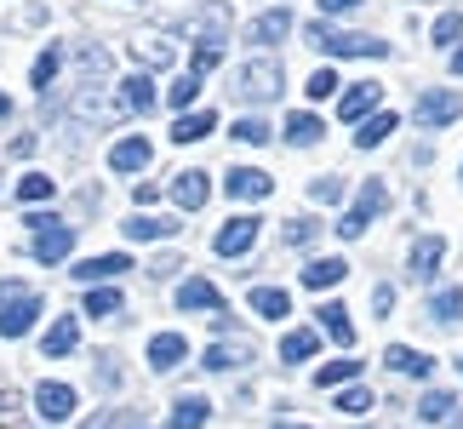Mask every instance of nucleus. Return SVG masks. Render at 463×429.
Returning <instances> with one entry per match:
<instances>
[{
    "label": "nucleus",
    "instance_id": "obj_11",
    "mask_svg": "<svg viewBox=\"0 0 463 429\" xmlns=\"http://www.w3.org/2000/svg\"><path fill=\"white\" fill-rule=\"evenodd\" d=\"M177 310H206V315H223V292H218L212 281L194 275V281L177 286Z\"/></svg>",
    "mask_w": 463,
    "mask_h": 429
},
{
    "label": "nucleus",
    "instance_id": "obj_1",
    "mask_svg": "<svg viewBox=\"0 0 463 429\" xmlns=\"http://www.w3.org/2000/svg\"><path fill=\"white\" fill-rule=\"evenodd\" d=\"M309 46L332 52V58H389V41H378V34H349V29H332V24H309Z\"/></svg>",
    "mask_w": 463,
    "mask_h": 429
},
{
    "label": "nucleus",
    "instance_id": "obj_27",
    "mask_svg": "<svg viewBox=\"0 0 463 429\" xmlns=\"http://www.w3.org/2000/svg\"><path fill=\"white\" fill-rule=\"evenodd\" d=\"M320 115H309V110H298V115H287V143H298V149H315L320 143Z\"/></svg>",
    "mask_w": 463,
    "mask_h": 429
},
{
    "label": "nucleus",
    "instance_id": "obj_42",
    "mask_svg": "<svg viewBox=\"0 0 463 429\" xmlns=\"http://www.w3.org/2000/svg\"><path fill=\"white\" fill-rule=\"evenodd\" d=\"M194 92H201V75H177V81H172V92H166V98L177 103V110H189V103H194Z\"/></svg>",
    "mask_w": 463,
    "mask_h": 429
},
{
    "label": "nucleus",
    "instance_id": "obj_18",
    "mask_svg": "<svg viewBox=\"0 0 463 429\" xmlns=\"http://www.w3.org/2000/svg\"><path fill=\"white\" fill-rule=\"evenodd\" d=\"M440 258H447V241H440V235H423V241L412 246V281H435Z\"/></svg>",
    "mask_w": 463,
    "mask_h": 429
},
{
    "label": "nucleus",
    "instance_id": "obj_13",
    "mask_svg": "<svg viewBox=\"0 0 463 429\" xmlns=\"http://www.w3.org/2000/svg\"><path fill=\"white\" fill-rule=\"evenodd\" d=\"M206 195H212V177H206V172H177V177H172V201L184 206V212H201Z\"/></svg>",
    "mask_w": 463,
    "mask_h": 429
},
{
    "label": "nucleus",
    "instance_id": "obj_32",
    "mask_svg": "<svg viewBox=\"0 0 463 429\" xmlns=\"http://www.w3.org/2000/svg\"><path fill=\"white\" fill-rule=\"evenodd\" d=\"M132 58L149 63V69H166L172 63V46L160 41V34H137V41H132Z\"/></svg>",
    "mask_w": 463,
    "mask_h": 429
},
{
    "label": "nucleus",
    "instance_id": "obj_48",
    "mask_svg": "<svg viewBox=\"0 0 463 429\" xmlns=\"http://www.w3.org/2000/svg\"><path fill=\"white\" fill-rule=\"evenodd\" d=\"M354 6H361V0H320V12H326V17H337V12H354Z\"/></svg>",
    "mask_w": 463,
    "mask_h": 429
},
{
    "label": "nucleus",
    "instance_id": "obj_51",
    "mask_svg": "<svg viewBox=\"0 0 463 429\" xmlns=\"http://www.w3.org/2000/svg\"><path fill=\"white\" fill-rule=\"evenodd\" d=\"M6 110H12V103H6V92H0V115H6Z\"/></svg>",
    "mask_w": 463,
    "mask_h": 429
},
{
    "label": "nucleus",
    "instance_id": "obj_36",
    "mask_svg": "<svg viewBox=\"0 0 463 429\" xmlns=\"http://www.w3.org/2000/svg\"><path fill=\"white\" fill-rule=\"evenodd\" d=\"M430 315L440 320V327H452V320L463 315V292H458V286H440V292L430 298Z\"/></svg>",
    "mask_w": 463,
    "mask_h": 429
},
{
    "label": "nucleus",
    "instance_id": "obj_9",
    "mask_svg": "<svg viewBox=\"0 0 463 429\" xmlns=\"http://www.w3.org/2000/svg\"><path fill=\"white\" fill-rule=\"evenodd\" d=\"M127 270H132V258H127V253H103V258H86V263H75L69 275H75V281H86V286H103V281L115 286V275H127Z\"/></svg>",
    "mask_w": 463,
    "mask_h": 429
},
{
    "label": "nucleus",
    "instance_id": "obj_20",
    "mask_svg": "<svg viewBox=\"0 0 463 429\" xmlns=\"http://www.w3.org/2000/svg\"><path fill=\"white\" fill-rule=\"evenodd\" d=\"M280 34H292V12H263L246 24V41H258V46H275Z\"/></svg>",
    "mask_w": 463,
    "mask_h": 429
},
{
    "label": "nucleus",
    "instance_id": "obj_2",
    "mask_svg": "<svg viewBox=\"0 0 463 429\" xmlns=\"http://www.w3.org/2000/svg\"><path fill=\"white\" fill-rule=\"evenodd\" d=\"M383 206H389V189H383V177H366V184H361V201H354V206L344 212L337 235H344V241H361L366 229H372V218H378Z\"/></svg>",
    "mask_w": 463,
    "mask_h": 429
},
{
    "label": "nucleus",
    "instance_id": "obj_45",
    "mask_svg": "<svg viewBox=\"0 0 463 429\" xmlns=\"http://www.w3.org/2000/svg\"><path fill=\"white\" fill-rule=\"evenodd\" d=\"M315 229H320L315 218H292V224H287V246H309V241H315Z\"/></svg>",
    "mask_w": 463,
    "mask_h": 429
},
{
    "label": "nucleus",
    "instance_id": "obj_52",
    "mask_svg": "<svg viewBox=\"0 0 463 429\" xmlns=\"http://www.w3.org/2000/svg\"><path fill=\"white\" fill-rule=\"evenodd\" d=\"M452 429H463V413H458V418H452Z\"/></svg>",
    "mask_w": 463,
    "mask_h": 429
},
{
    "label": "nucleus",
    "instance_id": "obj_22",
    "mask_svg": "<svg viewBox=\"0 0 463 429\" xmlns=\"http://www.w3.org/2000/svg\"><path fill=\"white\" fill-rule=\"evenodd\" d=\"M383 361L395 367V372H406V378H430V372H435L430 355H423V349H406V344H389V349H383Z\"/></svg>",
    "mask_w": 463,
    "mask_h": 429
},
{
    "label": "nucleus",
    "instance_id": "obj_29",
    "mask_svg": "<svg viewBox=\"0 0 463 429\" xmlns=\"http://www.w3.org/2000/svg\"><path fill=\"white\" fill-rule=\"evenodd\" d=\"M252 310L263 320H280V315H292V298L280 292V286H252Z\"/></svg>",
    "mask_w": 463,
    "mask_h": 429
},
{
    "label": "nucleus",
    "instance_id": "obj_5",
    "mask_svg": "<svg viewBox=\"0 0 463 429\" xmlns=\"http://www.w3.org/2000/svg\"><path fill=\"white\" fill-rule=\"evenodd\" d=\"M75 406H80V396L69 384H34V413H41L46 424H63V418H75Z\"/></svg>",
    "mask_w": 463,
    "mask_h": 429
},
{
    "label": "nucleus",
    "instance_id": "obj_30",
    "mask_svg": "<svg viewBox=\"0 0 463 429\" xmlns=\"http://www.w3.org/2000/svg\"><path fill=\"white\" fill-rule=\"evenodd\" d=\"M252 361V344H212L206 349V367L212 372H235V367H246Z\"/></svg>",
    "mask_w": 463,
    "mask_h": 429
},
{
    "label": "nucleus",
    "instance_id": "obj_8",
    "mask_svg": "<svg viewBox=\"0 0 463 429\" xmlns=\"http://www.w3.org/2000/svg\"><path fill=\"white\" fill-rule=\"evenodd\" d=\"M218 258H241V253H252L258 246V218H229L223 229H218Z\"/></svg>",
    "mask_w": 463,
    "mask_h": 429
},
{
    "label": "nucleus",
    "instance_id": "obj_39",
    "mask_svg": "<svg viewBox=\"0 0 463 429\" xmlns=\"http://www.w3.org/2000/svg\"><path fill=\"white\" fill-rule=\"evenodd\" d=\"M337 413H344V418H366L372 413V389H361V384L344 389V396H337Z\"/></svg>",
    "mask_w": 463,
    "mask_h": 429
},
{
    "label": "nucleus",
    "instance_id": "obj_7",
    "mask_svg": "<svg viewBox=\"0 0 463 429\" xmlns=\"http://www.w3.org/2000/svg\"><path fill=\"white\" fill-rule=\"evenodd\" d=\"M378 103H383V86H378V81H354L349 92L337 98V115H344L349 127H354V120H366L372 110H378Z\"/></svg>",
    "mask_w": 463,
    "mask_h": 429
},
{
    "label": "nucleus",
    "instance_id": "obj_12",
    "mask_svg": "<svg viewBox=\"0 0 463 429\" xmlns=\"http://www.w3.org/2000/svg\"><path fill=\"white\" fill-rule=\"evenodd\" d=\"M41 263H63L69 253H75V229H63V224H52V229H41L34 235V246H29Z\"/></svg>",
    "mask_w": 463,
    "mask_h": 429
},
{
    "label": "nucleus",
    "instance_id": "obj_4",
    "mask_svg": "<svg viewBox=\"0 0 463 429\" xmlns=\"http://www.w3.org/2000/svg\"><path fill=\"white\" fill-rule=\"evenodd\" d=\"M235 86H241V98H252V103H269L275 92H280V63L275 58H252L235 75Z\"/></svg>",
    "mask_w": 463,
    "mask_h": 429
},
{
    "label": "nucleus",
    "instance_id": "obj_28",
    "mask_svg": "<svg viewBox=\"0 0 463 429\" xmlns=\"http://www.w3.org/2000/svg\"><path fill=\"white\" fill-rule=\"evenodd\" d=\"M315 349H320V332L315 327H298V332L280 338V361H309Z\"/></svg>",
    "mask_w": 463,
    "mask_h": 429
},
{
    "label": "nucleus",
    "instance_id": "obj_10",
    "mask_svg": "<svg viewBox=\"0 0 463 429\" xmlns=\"http://www.w3.org/2000/svg\"><path fill=\"white\" fill-rule=\"evenodd\" d=\"M223 189L235 195V201H263V195L275 189V177H269V172H258V167H235V172L223 177Z\"/></svg>",
    "mask_w": 463,
    "mask_h": 429
},
{
    "label": "nucleus",
    "instance_id": "obj_37",
    "mask_svg": "<svg viewBox=\"0 0 463 429\" xmlns=\"http://www.w3.org/2000/svg\"><path fill=\"white\" fill-rule=\"evenodd\" d=\"M58 63H63V52L58 46H46L41 58H34V69H29V81H34V92H46L52 81H58Z\"/></svg>",
    "mask_w": 463,
    "mask_h": 429
},
{
    "label": "nucleus",
    "instance_id": "obj_40",
    "mask_svg": "<svg viewBox=\"0 0 463 429\" xmlns=\"http://www.w3.org/2000/svg\"><path fill=\"white\" fill-rule=\"evenodd\" d=\"M458 34H463V12H440L435 29H430V41H435V46H452Z\"/></svg>",
    "mask_w": 463,
    "mask_h": 429
},
{
    "label": "nucleus",
    "instance_id": "obj_6",
    "mask_svg": "<svg viewBox=\"0 0 463 429\" xmlns=\"http://www.w3.org/2000/svg\"><path fill=\"white\" fill-rule=\"evenodd\" d=\"M458 115H463V98L447 92V86H435V92L418 98V120H423V127H452Z\"/></svg>",
    "mask_w": 463,
    "mask_h": 429
},
{
    "label": "nucleus",
    "instance_id": "obj_44",
    "mask_svg": "<svg viewBox=\"0 0 463 429\" xmlns=\"http://www.w3.org/2000/svg\"><path fill=\"white\" fill-rule=\"evenodd\" d=\"M218 63H223V46H194V63H189V75H212Z\"/></svg>",
    "mask_w": 463,
    "mask_h": 429
},
{
    "label": "nucleus",
    "instance_id": "obj_24",
    "mask_svg": "<svg viewBox=\"0 0 463 429\" xmlns=\"http://www.w3.org/2000/svg\"><path fill=\"white\" fill-rule=\"evenodd\" d=\"M395 127H401V115H389V110H383V115H366L361 127H354V149H378V143L395 132Z\"/></svg>",
    "mask_w": 463,
    "mask_h": 429
},
{
    "label": "nucleus",
    "instance_id": "obj_23",
    "mask_svg": "<svg viewBox=\"0 0 463 429\" xmlns=\"http://www.w3.org/2000/svg\"><path fill=\"white\" fill-rule=\"evenodd\" d=\"M206 418H212L206 396H177L172 401V429H206Z\"/></svg>",
    "mask_w": 463,
    "mask_h": 429
},
{
    "label": "nucleus",
    "instance_id": "obj_3",
    "mask_svg": "<svg viewBox=\"0 0 463 429\" xmlns=\"http://www.w3.org/2000/svg\"><path fill=\"white\" fill-rule=\"evenodd\" d=\"M34 320H41V298H34V292L0 298V338H29Z\"/></svg>",
    "mask_w": 463,
    "mask_h": 429
},
{
    "label": "nucleus",
    "instance_id": "obj_41",
    "mask_svg": "<svg viewBox=\"0 0 463 429\" xmlns=\"http://www.w3.org/2000/svg\"><path fill=\"white\" fill-rule=\"evenodd\" d=\"M337 86H344V81H337L332 75V69H315V75H309V86H304V92L320 103V98H337Z\"/></svg>",
    "mask_w": 463,
    "mask_h": 429
},
{
    "label": "nucleus",
    "instance_id": "obj_38",
    "mask_svg": "<svg viewBox=\"0 0 463 429\" xmlns=\"http://www.w3.org/2000/svg\"><path fill=\"white\" fill-rule=\"evenodd\" d=\"M349 378H361V361H326V367L315 372L320 389H337V384H349Z\"/></svg>",
    "mask_w": 463,
    "mask_h": 429
},
{
    "label": "nucleus",
    "instance_id": "obj_21",
    "mask_svg": "<svg viewBox=\"0 0 463 429\" xmlns=\"http://www.w3.org/2000/svg\"><path fill=\"white\" fill-rule=\"evenodd\" d=\"M320 332H326V338H337V344H344V349H354V320H349V310H344V303H320Z\"/></svg>",
    "mask_w": 463,
    "mask_h": 429
},
{
    "label": "nucleus",
    "instance_id": "obj_25",
    "mask_svg": "<svg viewBox=\"0 0 463 429\" xmlns=\"http://www.w3.org/2000/svg\"><path fill=\"white\" fill-rule=\"evenodd\" d=\"M120 229H127V241H166V235H177V224H172V218H149V212L127 218Z\"/></svg>",
    "mask_w": 463,
    "mask_h": 429
},
{
    "label": "nucleus",
    "instance_id": "obj_15",
    "mask_svg": "<svg viewBox=\"0 0 463 429\" xmlns=\"http://www.w3.org/2000/svg\"><path fill=\"white\" fill-rule=\"evenodd\" d=\"M149 103H155V81L149 75H127V81H120L115 115H137V110H149Z\"/></svg>",
    "mask_w": 463,
    "mask_h": 429
},
{
    "label": "nucleus",
    "instance_id": "obj_17",
    "mask_svg": "<svg viewBox=\"0 0 463 429\" xmlns=\"http://www.w3.org/2000/svg\"><path fill=\"white\" fill-rule=\"evenodd\" d=\"M149 138H120L115 149H109V172H137V167H149Z\"/></svg>",
    "mask_w": 463,
    "mask_h": 429
},
{
    "label": "nucleus",
    "instance_id": "obj_35",
    "mask_svg": "<svg viewBox=\"0 0 463 429\" xmlns=\"http://www.w3.org/2000/svg\"><path fill=\"white\" fill-rule=\"evenodd\" d=\"M52 195H58V184H52L46 172H29V177H17V201L41 206V201H52Z\"/></svg>",
    "mask_w": 463,
    "mask_h": 429
},
{
    "label": "nucleus",
    "instance_id": "obj_31",
    "mask_svg": "<svg viewBox=\"0 0 463 429\" xmlns=\"http://www.w3.org/2000/svg\"><path fill=\"white\" fill-rule=\"evenodd\" d=\"M120 310H127V298H120V286H92V292H86V315L109 320V315H120Z\"/></svg>",
    "mask_w": 463,
    "mask_h": 429
},
{
    "label": "nucleus",
    "instance_id": "obj_54",
    "mask_svg": "<svg viewBox=\"0 0 463 429\" xmlns=\"http://www.w3.org/2000/svg\"><path fill=\"white\" fill-rule=\"evenodd\" d=\"M458 367H463V361H458Z\"/></svg>",
    "mask_w": 463,
    "mask_h": 429
},
{
    "label": "nucleus",
    "instance_id": "obj_33",
    "mask_svg": "<svg viewBox=\"0 0 463 429\" xmlns=\"http://www.w3.org/2000/svg\"><path fill=\"white\" fill-rule=\"evenodd\" d=\"M452 413H458V396H447V389H430V396L418 401V418L423 424H447Z\"/></svg>",
    "mask_w": 463,
    "mask_h": 429
},
{
    "label": "nucleus",
    "instance_id": "obj_50",
    "mask_svg": "<svg viewBox=\"0 0 463 429\" xmlns=\"http://www.w3.org/2000/svg\"><path fill=\"white\" fill-rule=\"evenodd\" d=\"M275 429H309V424H275Z\"/></svg>",
    "mask_w": 463,
    "mask_h": 429
},
{
    "label": "nucleus",
    "instance_id": "obj_26",
    "mask_svg": "<svg viewBox=\"0 0 463 429\" xmlns=\"http://www.w3.org/2000/svg\"><path fill=\"white\" fill-rule=\"evenodd\" d=\"M344 275H349L344 258H315L309 270H304V286H309V292H326V286H337Z\"/></svg>",
    "mask_w": 463,
    "mask_h": 429
},
{
    "label": "nucleus",
    "instance_id": "obj_19",
    "mask_svg": "<svg viewBox=\"0 0 463 429\" xmlns=\"http://www.w3.org/2000/svg\"><path fill=\"white\" fill-rule=\"evenodd\" d=\"M75 344H80V320H75V315L52 320V327H46V338H41V349L52 355V361H58V355H69V349H75Z\"/></svg>",
    "mask_w": 463,
    "mask_h": 429
},
{
    "label": "nucleus",
    "instance_id": "obj_14",
    "mask_svg": "<svg viewBox=\"0 0 463 429\" xmlns=\"http://www.w3.org/2000/svg\"><path fill=\"white\" fill-rule=\"evenodd\" d=\"M184 355H189L184 332H155V338H149V367H155V372H172V367H184Z\"/></svg>",
    "mask_w": 463,
    "mask_h": 429
},
{
    "label": "nucleus",
    "instance_id": "obj_46",
    "mask_svg": "<svg viewBox=\"0 0 463 429\" xmlns=\"http://www.w3.org/2000/svg\"><path fill=\"white\" fill-rule=\"evenodd\" d=\"M309 195H315V201H344V177H315Z\"/></svg>",
    "mask_w": 463,
    "mask_h": 429
},
{
    "label": "nucleus",
    "instance_id": "obj_43",
    "mask_svg": "<svg viewBox=\"0 0 463 429\" xmlns=\"http://www.w3.org/2000/svg\"><path fill=\"white\" fill-rule=\"evenodd\" d=\"M235 138H241V143H269V127H263L258 115H241V120H235Z\"/></svg>",
    "mask_w": 463,
    "mask_h": 429
},
{
    "label": "nucleus",
    "instance_id": "obj_47",
    "mask_svg": "<svg viewBox=\"0 0 463 429\" xmlns=\"http://www.w3.org/2000/svg\"><path fill=\"white\" fill-rule=\"evenodd\" d=\"M372 310H378V315L395 310V286H372Z\"/></svg>",
    "mask_w": 463,
    "mask_h": 429
},
{
    "label": "nucleus",
    "instance_id": "obj_34",
    "mask_svg": "<svg viewBox=\"0 0 463 429\" xmlns=\"http://www.w3.org/2000/svg\"><path fill=\"white\" fill-rule=\"evenodd\" d=\"M212 127H218V115H212V110H201V115H184V120L172 127V143H201Z\"/></svg>",
    "mask_w": 463,
    "mask_h": 429
},
{
    "label": "nucleus",
    "instance_id": "obj_16",
    "mask_svg": "<svg viewBox=\"0 0 463 429\" xmlns=\"http://www.w3.org/2000/svg\"><path fill=\"white\" fill-rule=\"evenodd\" d=\"M69 115H75V120H120L115 115V98L103 92V86H86V92L69 103Z\"/></svg>",
    "mask_w": 463,
    "mask_h": 429
},
{
    "label": "nucleus",
    "instance_id": "obj_53",
    "mask_svg": "<svg viewBox=\"0 0 463 429\" xmlns=\"http://www.w3.org/2000/svg\"><path fill=\"white\" fill-rule=\"evenodd\" d=\"M12 429H24V424H12Z\"/></svg>",
    "mask_w": 463,
    "mask_h": 429
},
{
    "label": "nucleus",
    "instance_id": "obj_49",
    "mask_svg": "<svg viewBox=\"0 0 463 429\" xmlns=\"http://www.w3.org/2000/svg\"><path fill=\"white\" fill-rule=\"evenodd\" d=\"M452 75H463V46H458V52H452Z\"/></svg>",
    "mask_w": 463,
    "mask_h": 429
}]
</instances>
